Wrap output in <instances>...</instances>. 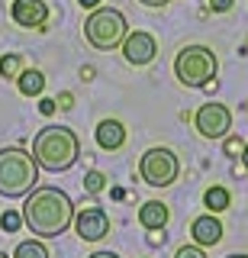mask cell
<instances>
[{"label":"cell","mask_w":248,"mask_h":258,"mask_svg":"<svg viewBox=\"0 0 248 258\" xmlns=\"http://www.w3.org/2000/svg\"><path fill=\"white\" fill-rule=\"evenodd\" d=\"M20 71H23V58L17 52H7V55H0V78H7V81H17L20 78Z\"/></svg>","instance_id":"16"},{"label":"cell","mask_w":248,"mask_h":258,"mask_svg":"<svg viewBox=\"0 0 248 258\" xmlns=\"http://www.w3.org/2000/svg\"><path fill=\"white\" fill-rule=\"evenodd\" d=\"M33 158L52 174L71 171L81 158V139L68 126H42L33 139Z\"/></svg>","instance_id":"2"},{"label":"cell","mask_w":248,"mask_h":258,"mask_svg":"<svg viewBox=\"0 0 248 258\" xmlns=\"http://www.w3.org/2000/svg\"><path fill=\"white\" fill-rule=\"evenodd\" d=\"M103 187H107V177H103L100 171H91V174L84 177V190L87 194H100Z\"/></svg>","instance_id":"19"},{"label":"cell","mask_w":248,"mask_h":258,"mask_svg":"<svg viewBox=\"0 0 248 258\" xmlns=\"http://www.w3.org/2000/svg\"><path fill=\"white\" fill-rule=\"evenodd\" d=\"M155 55H158V42H155V36L145 29H135L129 32V36L123 39V58L135 64V68H142V64H151L155 61Z\"/></svg>","instance_id":"9"},{"label":"cell","mask_w":248,"mask_h":258,"mask_svg":"<svg viewBox=\"0 0 248 258\" xmlns=\"http://www.w3.org/2000/svg\"><path fill=\"white\" fill-rule=\"evenodd\" d=\"M55 110H58V103H55L52 97H42V100H39V113H42V116H52Z\"/></svg>","instance_id":"22"},{"label":"cell","mask_w":248,"mask_h":258,"mask_svg":"<svg viewBox=\"0 0 248 258\" xmlns=\"http://www.w3.org/2000/svg\"><path fill=\"white\" fill-rule=\"evenodd\" d=\"M126 36H129V26H126V16L116 7H97L84 20V39L97 52H113L116 45H123Z\"/></svg>","instance_id":"4"},{"label":"cell","mask_w":248,"mask_h":258,"mask_svg":"<svg viewBox=\"0 0 248 258\" xmlns=\"http://www.w3.org/2000/svg\"><path fill=\"white\" fill-rule=\"evenodd\" d=\"M210 10H216V13H229V10H232V0H210Z\"/></svg>","instance_id":"23"},{"label":"cell","mask_w":248,"mask_h":258,"mask_svg":"<svg viewBox=\"0 0 248 258\" xmlns=\"http://www.w3.org/2000/svg\"><path fill=\"white\" fill-rule=\"evenodd\" d=\"M174 258H206V255H203L200 245H181L178 252H174Z\"/></svg>","instance_id":"20"},{"label":"cell","mask_w":248,"mask_h":258,"mask_svg":"<svg viewBox=\"0 0 248 258\" xmlns=\"http://www.w3.org/2000/svg\"><path fill=\"white\" fill-rule=\"evenodd\" d=\"M142 7H164V4H171V0H139Z\"/></svg>","instance_id":"26"},{"label":"cell","mask_w":248,"mask_h":258,"mask_svg":"<svg viewBox=\"0 0 248 258\" xmlns=\"http://www.w3.org/2000/svg\"><path fill=\"white\" fill-rule=\"evenodd\" d=\"M0 258H13V255H7V252H0Z\"/></svg>","instance_id":"30"},{"label":"cell","mask_w":248,"mask_h":258,"mask_svg":"<svg viewBox=\"0 0 248 258\" xmlns=\"http://www.w3.org/2000/svg\"><path fill=\"white\" fill-rule=\"evenodd\" d=\"M168 207L161 204V200H145V204L139 207V223H142V229H148V232H158V229H164L168 226Z\"/></svg>","instance_id":"13"},{"label":"cell","mask_w":248,"mask_h":258,"mask_svg":"<svg viewBox=\"0 0 248 258\" xmlns=\"http://www.w3.org/2000/svg\"><path fill=\"white\" fill-rule=\"evenodd\" d=\"M190 236H194V242L200 248L216 245V242L222 239V223L216 220V213H203V216H197V220L190 223Z\"/></svg>","instance_id":"11"},{"label":"cell","mask_w":248,"mask_h":258,"mask_svg":"<svg viewBox=\"0 0 248 258\" xmlns=\"http://www.w3.org/2000/svg\"><path fill=\"white\" fill-rule=\"evenodd\" d=\"M13 258H49V248H45L39 239H26V242H20V245H17Z\"/></svg>","instance_id":"17"},{"label":"cell","mask_w":248,"mask_h":258,"mask_svg":"<svg viewBox=\"0 0 248 258\" xmlns=\"http://www.w3.org/2000/svg\"><path fill=\"white\" fill-rule=\"evenodd\" d=\"M242 161H245V171H248V142H245V152H242Z\"/></svg>","instance_id":"28"},{"label":"cell","mask_w":248,"mask_h":258,"mask_svg":"<svg viewBox=\"0 0 248 258\" xmlns=\"http://www.w3.org/2000/svg\"><path fill=\"white\" fill-rule=\"evenodd\" d=\"M36 187H39V161L33 158V152L20 149V145L0 149V197L23 200Z\"/></svg>","instance_id":"3"},{"label":"cell","mask_w":248,"mask_h":258,"mask_svg":"<svg viewBox=\"0 0 248 258\" xmlns=\"http://www.w3.org/2000/svg\"><path fill=\"white\" fill-rule=\"evenodd\" d=\"M194 126L203 139H226L229 129H232V110L226 103H203L197 113H194Z\"/></svg>","instance_id":"7"},{"label":"cell","mask_w":248,"mask_h":258,"mask_svg":"<svg viewBox=\"0 0 248 258\" xmlns=\"http://www.w3.org/2000/svg\"><path fill=\"white\" fill-rule=\"evenodd\" d=\"M0 226H4V232H17L23 226V213L20 210H7V213L0 216Z\"/></svg>","instance_id":"18"},{"label":"cell","mask_w":248,"mask_h":258,"mask_svg":"<svg viewBox=\"0 0 248 258\" xmlns=\"http://www.w3.org/2000/svg\"><path fill=\"white\" fill-rule=\"evenodd\" d=\"M10 16L23 29H42L49 23V4L45 0H13Z\"/></svg>","instance_id":"10"},{"label":"cell","mask_w":248,"mask_h":258,"mask_svg":"<svg viewBox=\"0 0 248 258\" xmlns=\"http://www.w3.org/2000/svg\"><path fill=\"white\" fill-rule=\"evenodd\" d=\"M226 152H229L232 158H238V155L245 152V142H242V139H235V136H226Z\"/></svg>","instance_id":"21"},{"label":"cell","mask_w":248,"mask_h":258,"mask_svg":"<svg viewBox=\"0 0 248 258\" xmlns=\"http://www.w3.org/2000/svg\"><path fill=\"white\" fill-rule=\"evenodd\" d=\"M17 87H20L23 97H39V94L45 91V75L39 68H26V71H20Z\"/></svg>","instance_id":"14"},{"label":"cell","mask_w":248,"mask_h":258,"mask_svg":"<svg viewBox=\"0 0 248 258\" xmlns=\"http://www.w3.org/2000/svg\"><path fill=\"white\" fill-rule=\"evenodd\" d=\"M203 204H206V210H210V213H222V210H229L232 197H229L226 187H210V190L203 194Z\"/></svg>","instance_id":"15"},{"label":"cell","mask_w":248,"mask_h":258,"mask_svg":"<svg viewBox=\"0 0 248 258\" xmlns=\"http://www.w3.org/2000/svg\"><path fill=\"white\" fill-rule=\"evenodd\" d=\"M219 71V58L206 45H184L174 58V75L184 87H210Z\"/></svg>","instance_id":"5"},{"label":"cell","mask_w":248,"mask_h":258,"mask_svg":"<svg viewBox=\"0 0 248 258\" xmlns=\"http://www.w3.org/2000/svg\"><path fill=\"white\" fill-rule=\"evenodd\" d=\"M74 229L84 242H100L110 232V216L103 207H81L74 210Z\"/></svg>","instance_id":"8"},{"label":"cell","mask_w":248,"mask_h":258,"mask_svg":"<svg viewBox=\"0 0 248 258\" xmlns=\"http://www.w3.org/2000/svg\"><path fill=\"white\" fill-rule=\"evenodd\" d=\"M77 4H81L84 10H97V7H100V0H77Z\"/></svg>","instance_id":"25"},{"label":"cell","mask_w":248,"mask_h":258,"mask_svg":"<svg viewBox=\"0 0 248 258\" xmlns=\"http://www.w3.org/2000/svg\"><path fill=\"white\" fill-rule=\"evenodd\" d=\"M87 258H119L116 252H94V255H87Z\"/></svg>","instance_id":"27"},{"label":"cell","mask_w":248,"mask_h":258,"mask_svg":"<svg viewBox=\"0 0 248 258\" xmlns=\"http://www.w3.org/2000/svg\"><path fill=\"white\" fill-rule=\"evenodd\" d=\"M139 174L148 187H171L181 174V161L171 149L155 145V149H148L145 155L139 158Z\"/></svg>","instance_id":"6"},{"label":"cell","mask_w":248,"mask_h":258,"mask_svg":"<svg viewBox=\"0 0 248 258\" xmlns=\"http://www.w3.org/2000/svg\"><path fill=\"white\" fill-rule=\"evenodd\" d=\"M226 258H248V255H226Z\"/></svg>","instance_id":"29"},{"label":"cell","mask_w":248,"mask_h":258,"mask_svg":"<svg viewBox=\"0 0 248 258\" xmlns=\"http://www.w3.org/2000/svg\"><path fill=\"white\" fill-rule=\"evenodd\" d=\"M23 223L39 239H55L74 223V204L58 187H36L23 197Z\"/></svg>","instance_id":"1"},{"label":"cell","mask_w":248,"mask_h":258,"mask_svg":"<svg viewBox=\"0 0 248 258\" xmlns=\"http://www.w3.org/2000/svg\"><path fill=\"white\" fill-rule=\"evenodd\" d=\"M97 145L103 152H116L126 145V126L119 123V119H100L97 123Z\"/></svg>","instance_id":"12"},{"label":"cell","mask_w":248,"mask_h":258,"mask_svg":"<svg viewBox=\"0 0 248 258\" xmlns=\"http://www.w3.org/2000/svg\"><path fill=\"white\" fill-rule=\"evenodd\" d=\"M55 103H58L61 110H71V107H74V97H71V94H61V97H58Z\"/></svg>","instance_id":"24"}]
</instances>
